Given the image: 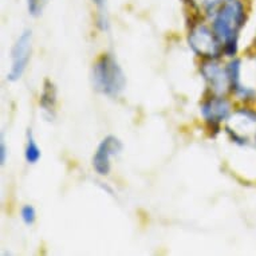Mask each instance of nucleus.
<instances>
[{
    "instance_id": "9d476101",
    "label": "nucleus",
    "mask_w": 256,
    "mask_h": 256,
    "mask_svg": "<svg viewBox=\"0 0 256 256\" xmlns=\"http://www.w3.org/2000/svg\"><path fill=\"white\" fill-rule=\"evenodd\" d=\"M26 160H27V162L28 164H36L39 161V158H40V156H42V153H40V149H39V146L36 145V142H35L34 137H32V134L28 132V140H27V146H26Z\"/></svg>"
},
{
    "instance_id": "423d86ee",
    "label": "nucleus",
    "mask_w": 256,
    "mask_h": 256,
    "mask_svg": "<svg viewBox=\"0 0 256 256\" xmlns=\"http://www.w3.org/2000/svg\"><path fill=\"white\" fill-rule=\"evenodd\" d=\"M31 31L26 30L18 38L16 43L14 44L11 51V70L8 72V80L11 82L19 80L26 72V68L28 64L30 54H31Z\"/></svg>"
},
{
    "instance_id": "2eb2a0df",
    "label": "nucleus",
    "mask_w": 256,
    "mask_h": 256,
    "mask_svg": "<svg viewBox=\"0 0 256 256\" xmlns=\"http://www.w3.org/2000/svg\"><path fill=\"white\" fill-rule=\"evenodd\" d=\"M6 160H7V148H6L4 138L2 136V142H0V161H2V165L6 164Z\"/></svg>"
},
{
    "instance_id": "6e6552de",
    "label": "nucleus",
    "mask_w": 256,
    "mask_h": 256,
    "mask_svg": "<svg viewBox=\"0 0 256 256\" xmlns=\"http://www.w3.org/2000/svg\"><path fill=\"white\" fill-rule=\"evenodd\" d=\"M200 110L210 128H216L218 130L220 122L228 120L231 114V105L226 98H222V96H214L202 102Z\"/></svg>"
},
{
    "instance_id": "0eeeda50",
    "label": "nucleus",
    "mask_w": 256,
    "mask_h": 256,
    "mask_svg": "<svg viewBox=\"0 0 256 256\" xmlns=\"http://www.w3.org/2000/svg\"><path fill=\"white\" fill-rule=\"evenodd\" d=\"M122 150V142L117 137L114 136H108L106 138L101 141V144L98 145L97 152L92 157V166L96 169V172L101 176H106L109 174L110 168V158L113 156L118 154Z\"/></svg>"
},
{
    "instance_id": "7ed1b4c3",
    "label": "nucleus",
    "mask_w": 256,
    "mask_h": 256,
    "mask_svg": "<svg viewBox=\"0 0 256 256\" xmlns=\"http://www.w3.org/2000/svg\"><path fill=\"white\" fill-rule=\"evenodd\" d=\"M189 46L198 55L206 59H218L224 54L222 42L214 30H210L202 23H194L188 36Z\"/></svg>"
},
{
    "instance_id": "39448f33",
    "label": "nucleus",
    "mask_w": 256,
    "mask_h": 256,
    "mask_svg": "<svg viewBox=\"0 0 256 256\" xmlns=\"http://www.w3.org/2000/svg\"><path fill=\"white\" fill-rule=\"evenodd\" d=\"M200 72L214 96H224L231 88L228 68H222V64L218 62V59H206Z\"/></svg>"
},
{
    "instance_id": "f03ea898",
    "label": "nucleus",
    "mask_w": 256,
    "mask_h": 256,
    "mask_svg": "<svg viewBox=\"0 0 256 256\" xmlns=\"http://www.w3.org/2000/svg\"><path fill=\"white\" fill-rule=\"evenodd\" d=\"M92 82L98 92L108 97H118L126 86V76L117 60L104 54L92 68Z\"/></svg>"
},
{
    "instance_id": "ddd939ff",
    "label": "nucleus",
    "mask_w": 256,
    "mask_h": 256,
    "mask_svg": "<svg viewBox=\"0 0 256 256\" xmlns=\"http://www.w3.org/2000/svg\"><path fill=\"white\" fill-rule=\"evenodd\" d=\"M224 0H189V3L196 8H206L208 11H214L218 4H222Z\"/></svg>"
},
{
    "instance_id": "1a4fd4ad",
    "label": "nucleus",
    "mask_w": 256,
    "mask_h": 256,
    "mask_svg": "<svg viewBox=\"0 0 256 256\" xmlns=\"http://www.w3.org/2000/svg\"><path fill=\"white\" fill-rule=\"evenodd\" d=\"M40 108L48 117H52L55 112V104H56V88L51 80H46L43 84L42 94H40Z\"/></svg>"
},
{
    "instance_id": "f8f14e48",
    "label": "nucleus",
    "mask_w": 256,
    "mask_h": 256,
    "mask_svg": "<svg viewBox=\"0 0 256 256\" xmlns=\"http://www.w3.org/2000/svg\"><path fill=\"white\" fill-rule=\"evenodd\" d=\"M47 0H27V8L32 16H40Z\"/></svg>"
},
{
    "instance_id": "20e7f679",
    "label": "nucleus",
    "mask_w": 256,
    "mask_h": 256,
    "mask_svg": "<svg viewBox=\"0 0 256 256\" xmlns=\"http://www.w3.org/2000/svg\"><path fill=\"white\" fill-rule=\"evenodd\" d=\"M226 130L239 145H251L256 141V114L250 110H238L228 117Z\"/></svg>"
},
{
    "instance_id": "f257e3e1",
    "label": "nucleus",
    "mask_w": 256,
    "mask_h": 256,
    "mask_svg": "<svg viewBox=\"0 0 256 256\" xmlns=\"http://www.w3.org/2000/svg\"><path fill=\"white\" fill-rule=\"evenodd\" d=\"M212 30L222 42L224 55L234 56L238 52L240 30L246 23V8L242 0H224L214 10Z\"/></svg>"
},
{
    "instance_id": "9b49d317",
    "label": "nucleus",
    "mask_w": 256,
    "mask_h": 256,
    "mask_svg": "<svg viewBox=\"0 0 256 256\" xmlns=\"http://www.w3.org/2000/svg\"><path fill=\"white\" fill-rule=\"evenodd\" d=\"M97 6L98 10V26L101 30H108L109 20H108V12H106V0H92Z\"/></svg>"
},
{
    "instance_id": "4468645a",
    "label": "nucleus",
    "mask_w": 256,
    "mask_h": 256,
    "mask_svg": "<svg viewBox=\"0 0 256 256\" xmlns=\"http://www.w3.org/2000/svg\"><path fill=\"white\" fill-rule=\"evenodd\" d=\"M22 218L27 226H32L36 218V212H35L34 206H24L22 208Z\"/></svg>"
}]
</instances>
